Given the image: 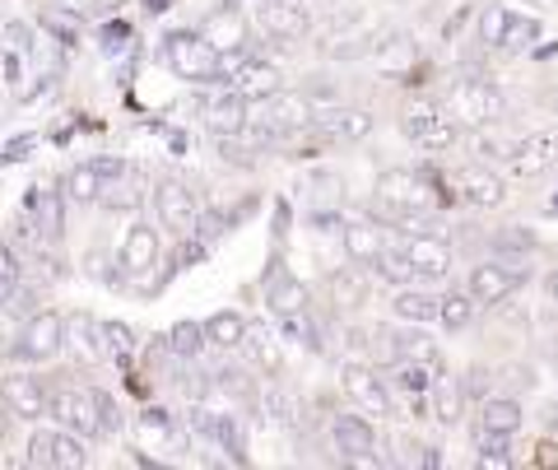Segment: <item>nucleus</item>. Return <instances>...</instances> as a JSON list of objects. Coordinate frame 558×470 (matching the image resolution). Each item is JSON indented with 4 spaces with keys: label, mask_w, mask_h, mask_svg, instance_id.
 <instances>
[{
    "label": "nucleus",
    "mask_w": 558,
    "mask_h": 470,
    "mask_svg": "<svg viewBox=\"0 0 558 470\" xmlns=\"http://www.w3.org/2000/svg\"><path fill=\"white\" fill-rule=\"evenodd\" d=\"M84 266H89V275H98L102 285H121V280H126V270H121V261H108L102 252H89V261H84Z\"/></svg>",
    "instance_id": "40"
},
{
    "label": "nucleus",
    "mask_w": 558,
    "mask_h": 470,
    "mask_svg": "<svg viewBox=\"0 0 558 470\" xmlns=\"http://www.w3.org/2000/svg\"><path fill=\"white\" fill-rule=\"evenodd\" d=\"M317 103L312 94H289L279 89L266 98V112H260V131L256 135H270V141H284V135H299L307 126H317Z\"/></svg>",
    "instance_id": "7"
},
{
    "label": "nucleus",
    "mask_w": 558,
    "mask_h": 470,
    "mask_svg": "<svg viewBox=\"0 0 558 470\" xmlns=\"http://www.w3.org/2000/svg\"><path fill=\"white\" fill-rule=\"evenodd\" d=\"M10 424H14V414H10V406H5V400H0V447L10 443Z\"/></svg>",
    "instance_id": "45"
},
{
    "label": "nucleus",
    "mask_w": 558,
    "mask_h": 470,
    "mask_svg": "<svg viewBox=\"0 0 558 470\" xmlns=\"http://www.w3.org/2000/svg\"><path fill=\"white\" fill-rule=\"evenodd\" d=\"M28 210H33V233L47 238V242H61V224H65V186H43L38 196L28 201Z\"/></svg>",
    "instance_id": "25"
},
{
    "label": "nucleus",
    "mask_w": 558,
    "mask_h": 470,
    "mask_svg": "<svg viewBox=\"0 0 558 470\" xmlns=\"http://www.w3.org/2000/svg\"><path fill=\"white\" fill-rule=\"evenodd\" d=\"M554 112H558V98H554Z\"/></svg>",
    "instance_id": "50"
},
{
    "label": "nucleus",
    "mask_w": 558,
    "mask_h": 470,
    "mask_svg": "<svg viewBox=\"0 0 558 470\" xmlns=\"http://www.w3.org/2000/svg\"><path fill=\"white\" fill-rule=\"evenodd\" d=\"M396 387L400 391H410V396H424V391H433V377H428V363H414V359H405V363H396Z\"/></svg>",
    "instance_id": "37"
},
{
    "label": "nucleus",
    "mask_w": 558,
    "mask_h": 470,
    "mask_svg": "<svg viewBox=\"0 0 558 470\" xmlns=\"http://www.w3.org/2000/svg\"><path fill=\"white\" fill-rule=\"evenodd\" d=\"M14 289H20V256L10 252V242H0V308L14 299Z\"/></svg>",
    "instance_id": "38"
},
{
    "label": "nucleus",
    "mask_w": 558,
    "mask_h": 470,
    "mask_svg": "<svg viewBox=\"0 0 558 470\" xmlns=\"http://www.w3.org/2000/svg\"><path fill=\"white\" fill-rule=\"evenodd\" d=\"M451 186H457L470 205H480V210H498V205L508 201V186H502V178L488 164H465L457 178H451Z\"/></svg>",
    "instance_id": "20"
},
{
    "label": "nucleus",
    "mask_w": 558,
    "mask_h": 470,
    "mask_svg": "<svg viewBox=\"0 0 558 470\" xmlns=\"http://www.w3.org/2000/svg\"><path fill=\"white\" fill-rule=\"evenodd\" d=\"M340 387L344 396L354 400V406L363 414H373V420H387V414H396V400H391V387L381 382L368 363H344V373H340Z\"/></svg>",
    "instance_id": "12"
},
{
    "label": "nucleus",
    "mask_w": 558,
    "mask_h": 470,
    "mask_svg": "<svg viewBox=\"0 0 558 470\" xmlns=\"http://www.w3.org/2000/svg\"><path fill=\"white\" fill-rule=\"evenodd\" d=\"M387 229H377L373 219H354V224H344V252H349V261L354 266H363V270H373L377 266V256L387 252Z\"/></svg>",
    "instance_id": "23"
},
{
    "label": "nucleus",
    "mask_w": 558,
    "mask_h": 470,
    "mask_svg": "<svg viewBox=\"0 0 558 470\" xmlns=\"http://www.w3.org/2000/svg\"><path fill=\"white\" fill-rule=\"evenodd\" d=\"M47 414H51V420H57L61 429L80 433V438H102L94 387H57V391H51V400H47Z\"/></svg>",
    "instance_id": "11"
},
{
    "label": "nucleus",
    "mask_w": 558,
    "mask_h": 470,
    "mask_svg": "<svg viewBox=\"0 0 558 470\" xmlns=\"http://www.w3.org/2000/svg\"><path fill=\"white\" fill-rule=\"evenodd\" d=\"M521 280H526V266L517 261H480L465 275V293L475 299V308H498L512 289H521Z\"/></svg>",
    "instance_id": "10"
},
{
    "label": "nucleus",
    "mask_w": 558,
    "mask_h": 470,
    "mask_svg": "<svg viewBox=\"0 0 558 470\" xmlns=\"http://www.w3.org/2000/svg\"><path fill=\"white\" fill-rule=\"evenodd\" d=\"M512 172L517 178H539L558 164V131H539V135H526L517 149H512Z\"/></svg>",
    "instance_id": "22"
},
{
    "label": "nucleus",
    "mask_w": 558,
    "mask_h": 470,
    "mask_svg": "<svg viewBox=\"0 0 558 470\" xmlns=\"http://www.w3.org/2000/svg\"><path fill=\"white\" fill-rule=\"evenodd\" d=\"M373 126H377V117L368 108H340V103H330V108L317 112V131L326 135V141H336V145L368 141Z\"/></svg>",
    "instance_id": "18"
},
{
    "label": "nucleus",
    "mask_w": 558,
    "mask_h": 470,
    "mask_svg": "<svg viewBox=\"0 0 558 470\" xmlns=\"http://www.w3.org/2000/svg\"><path fill=\"white\" fill-rule=\"evenodd\" d=\"M535 466H558V447L554 443H539L535 447Z\"/></svg>",
    "instance_id": "44"
},
{
    "label": "nucleus",
    "mask_w": 558,
    "mask_h": 470,
    "mask_svg": "<svg viewBox=\"0 0 558 470\" xmlns=\"http://www.w3.org/2000/svg\"><path fill=\"white\" fill-rule=\"evenodd\" d=\"M102 336H108V354H117V359H131V354H135V336H131V326H121V322H102Z\"/></svg>",
    "instance_id": "39"
},
{
    "label": "nucleus",
    "mask_w": 558,
    "mask_h": 470,
    "mask_svg": "<svg viewBox=\"0 0 558 470\" xmlns=\"http://www.w3.org/2000/svg\"><path fill=\"white\" fill-rule=\"evenodd\" d=\"M65 201H75V205H94V201H102V186H108V178L98 172V164L89 159V164H75L65 172Z\"/></svg>",
    "instance_id": "28"
},
{
    "label": "nucleus",
    "mask_w": 558,
    "mask_h": 470,
    "mask_svg": "<svg viewBox=\"0 0 558 470\" xmlns=\"http://www.w3.org/2000/svg\"><path fill=\"white\" fill-rule=\"evenodd\" d=\"M238 350L247 354L252 369H260L266 377H275L279 369H284V350H279V340L270 336V330H260V326H247V336H242Z\"/></svg>",
    "instance_id": "27"
},
{
    "label": "nucleus",
    "mask_w": 558,
    "mask_h": 470,
    "mask_svg": "<svg viewBox=\"0 0 558 470\" xmlns=\"http://www.w3.org/2000/svg\"><path fill=\"white\" fill-rule=\"evenodd\" d=\"M377 201L387 205L396 219H410L418 224L424 215H433L442 201H451V191H438L424 172H410V168H387L377 178Z\"/></svg>",
    "instance_id": "3"
},
{
    "label": "nucleus",
    "mask_w": 558,
    "mask_h": 470,
    "mask_svg": "<svg viewBox=\"0 0 558 470\" xmlns=\"http://www.w3.org/2000/svg\"><path fill=\"white\" fill-rule=\"evenodd\" d=\"M330 447H336L340 461H349V466H377V438L363 414H340V420L330 424Z\"/></svg>",
    "instance_id": "13"
},
{
    "label": "nucleus",
    "mask_w": 558,
    "mask_h": 470,
    "mask_svg": "<svg viewBox=\"0 0 558 470\" xmlns=\"http://www.w3.org/2000/svg\"><path fill=\"white\" fill-rule=\"evenodd\" d=\"M163 61L168 71L186 80V84H223L229 71H223V51L205 38V28H178L163 38Z\"/></svg>",
    "instance_id": "1"
},
{
    "label": "nucleus",
    "mask_w": 558,
    "mask_h": 470,
    "mask_svg": "<svg viewBox=\"0 0 558 470\" xmlns=\"http://www.w3.org/2000/svg\"><path fill=\"white\" fill-rule=\"evenodd\" d=\"M545 424H549V433H558V400H554V406L545 410Z\"/></svg>",
    "instance_id": "48"
},
{
    "label": "nucleus",
    "mask_w": 558,
    "mask_h": 470,
    "mask_svg": "<svg viewBox=\"0 0 558 470\" xmlns=\"http://www.w3.org/2000/svg\"><path fill=\"white\" fill-rule=\"evenodd\" d=\"M480 43L494 51H531L539 43V20L535 14H517L508 5H488L480 14Z\"/></svg>",
    "instance_id": "4"
},
{
    "label": "nucleus",
    "mask_w": 558,
    "mask_h": 470,
    "mask_svg": "<svg viewBox=\"0 0 558 470\" xmlns=\"http://www.w3.org/2000/svg\"><path fill=\"white\" fill-rule=\"evenodd\" d=\"M205 350V326L201 322H178L168 330V354L178 359H196Z\"/></svg>",
    "instance_id": "32"
},
{
    "label": "nucleus",
    "mask_w": 558,
    "mask_h": 470,
    "mask_svg": "<svg viewBox=\"0 0 558 470\" xmlns=\"http://www.w3.org/2000/svg\"><path fill=\"white\" fill-rule=\"evenodd\" d=\"M223 71H229V89H238L242 98H260L266 103L270 94H279L284 84H279V71L256 57H223Z\"/></svg>",
    "instance_id": "15"
},
{
    "label": "nucleus",
    "mask_w": 558,
    "mask_h": 470,
    "mask_svg": "<svg viewBox=\"0 0 558 470\" xmlns=\"http://www.w3.org/2000/svg\"><path fill=\"white\" fill-rule=\"evenodd\" d=\"M0 400L10 406L14 420H43L51 391L43 387V377H33V373H10V377H0Z\"/></svg>",
    "instance_id": "19"
},
{
    "label": "nucleus",
    "mask_w": 558,
    "mask_h": 470,
    "mask_svg": "<svg viewBox=\"0 0 558 470\" xmlns=\"http://www.w3.org/2000/svg\"><path fill=\"white\" fill-rule=\"evenodd\" d=\"M270 308L279 317H289V312H307V289L299 280H289V275H279L270 285Z\"/></svg>",
    "instance_id": "33"
},
{
    "label": "nucleus",
    "mask_w": 558,
    "mask_h": 470,
    "mask_svg": "<svg viewBox=\"0 0 558 470\" xmlns=\"http://www.w3.org/2000/svg\"><path fill=\"white\" fill-rule=\"evenodd\" d=\"M475 451H480V466H512L508 433H494V429H480L475 424Z\"/></svg>",
    "instance_id": "34"
},
{
    "label": "nucleus",
    "mask_w": 558,
    "mask_h": 470,
    "mask_svg": "<svg viewBox=\"0 0 558 470\" xmlns=\"http://www.w3.org/2000/svg\"><path fill=\"white\" fill-rule=\"evenodd\" d=\"M470 317H475V299L470 293H442V308H438V322L447 326V330H461V326H470Z\"/></svg>",
    "instance_id": "36"
},
{
    "label": "nucleus",
    "mask_w": 558,
    "mask_h": 470,
    "mask_svg": "<svg viewBox=\"0 0 558 470\" xmlns=\"http://www.w3.org/2000/svg\"><path fill=\"white\" fill-rule=\"evenodd\" d=\"M154 215H159V229H168L172 238H191L201 229V201L186 182H159L154 186Z\"/></svg>",
    "instance_id": "9"
},
{
    "label": "nucleus",
    "mask_w": 558,
    "mask_h": 470,
    "mask_svg": "<svg viewBox=\"0 0 558 470\" xmlns=\"http://www.w3.org/2000/svg\"><path fill=\"white\" fill-rule=\"evenodd\" d=\"M531 248H535L531 229H502V233H494V252H531Z\"/></svg>",
    "instance_id": "41"
},
{
    "label": "nucleus",
    "mask_w": 558,
    "mask_h": 470,
    "mask_svg": "<svg viewBox=\"0 0 558 470\" xmlns=\"http://www.w3.org/2000/svg\"><path fill=\"white\" fill-rule=\"evenodd\" d=\"M94 400H98V424H102V433H117L121 429V406H117L108 391H98V387H94Z\"/></svg>",
    "instance_id": "42"
},
{
    "label": "nucleus",
    "mask_w": 558,
    "mask_h": 470,
    "mask_svg": "<svg viewBox=\"0 0 558 470\" xmlns=\"http://www.w3.org/2000/svg\"><path fill=\"white\" fill-rule=\"evenodd\" d=\"M447 117L457 121L461 131H488V126H498L502 117H508V98L498 94V84L494 80H484V75H465L457 80L447 89Z\"/></svg>",
    "instance_id": "2"
},
{
    "label": "nucleus",
    "mask_w": 558,
    "mask_h": 470,
    "mask_svg": "<svg viewBox=\"0 0 558 470\" xmlns=\"http://www.w3.org/2000/svg\"><path fill=\"white\" fill-rule=\"evenodd\" d=\"M400 135L424 149H447L451 141H457V121L447 117L442 103L433 98H410L405 112H400Z\"/></svg>",
    "instance_id": "6"
},
{
    "label": "nucleus",
    "mask_w": 558,
    "mask_h": 470,
    "mask_svg": "<svg viewBox=\"0 0 558 470\" xmlns=\"http://www.w3.org/2000/svg\"><path fill=\"white\" fill-rule=\"evenodd\" d=\"M465 410V387L457 377H433V420L438 424H457Z\"/></svg>",
    "instance_id": "30"
},
{
    "label": "nucleus",
    "mask_w": 558,
    "mask_h": 470,
    "mask_svg": "<svg viewBox=\"0 0 558 470\" xmlns=\"http://www.w3.org/2000/svg\"><path fill=\"white\" fill-rule=\"evenodd\" d=\"M549 293H554V303H558V270L549 275Z\"/></svg>",
    "instance_id": "49"
},
{
    "label": "nucleus",
    "mask_w": 558,
    "mask_h": 470,
    "mask_svg": "<svg viewBox=\"0 0 558 470\" xmlns=\"http://www.w3.org/2000/svg\"><path fill=\"white\" fill-rule=\"evenodd\" d=\"M65 350V317L61 312H28V322L20 326V340L10 345V354L20 359V363H47V359H57Z\"/></svg>",
    "instance_id": "5"
},
{
    "label": "nucleus",
    "mask_w": 558,
    "mask_h": 470,
    "mask_svg": "<svg viewBox=\"0 0 558 470\" xmlns=\"http://www.w3.org/2000/svg\"><path fill=\"white\" fill-rule=\"evenodd\" d=\"M159 229H154L149 219H135L131 229H126V238H121V252H117V261H121V270L131 275V280H140V275H149L154 266H159Z\"/></svg>",
    "instance_id": "16"
},
{
    "label": "nucleus",
    "mask_w": 558,
    "mask_h": 470,
    "mask_svg": "<svg viewBox=\"0 0 558 470\" xmlns=\"http://www.w3.org/2000/svg\"><path fill=\"white\" fill-rule=\"evenodd\" d=\"M521 420H526V414H521V406L517 400H502V396H484V406H480V429H494V433H512L521 429Z\"/></svg>",
    "instance_id": "31"
},
{
    "label": "nucleus",
    "mask_w": 558,
    "mask_h": 470,
    "mask_svg": "<svg viewBox=\"0 0 558 470\" xmlns=\"http://www.w3.org/2000/svg\"><path fill=\"white\" fill-rule=\"evenodd\" d=\"M5 47L10 51H33V33H28V24H5Z\"/></svg>",
    "instance_id": "43"
},
{
    "label": "nucleus",
    "mask_w": 558,
    "mask_h": 470,
    "mask_svg": "<svg viewBox=\"0 0 558 470\" xmlns=\"http://www.w3.org/2000/svg\"><path fill=\"white\" fill-rule=\"evenodd\" d=\"M438 308H442V293H428V289H414V285H400L396 299H391V312L400 322H438Z\"/></svg>",
    "instance_id": "26"
},
{
    "label": "nucleus",
    "mask_w": 558,
    "mask_h": 470,
    "mask_svg": "<svg viewBox=\"0 0 558 470\" xmlns=\"http://www.w3.org/2000/svg\"><path fill=\"white\" fill-rule=\"evenodd\" d=\"M400 252H405V261L414 266L418 280H447L451 275V248L442 238H433V233H410V238H400Z\"/></svg>",
    "instance_id": "17"
},
{
    "label": "nucleus",
    "mask_w": 558,
    "mask_h": 470,
    "mask_svg": "<svg viewBox=\"0 0 558 470\" xmlns=\"http://www.w3.org/2000/svg\"><path fill=\"white\" fill-rule=\"evenodd\" d=\"M65 350L75 354V363H84V369L102 363V359H108V336H102V322H94L89 312L65 317Z\"/></svg>",
    "instance_id": "21"
},
{
    "label": "nucleus",
    "mask_w": 558,
    "mask_h": 470,
    "mask_svg": "<svg viewBox=\"0 0 558 470\" xmlns=\"http://www.w3.org/2000/svg\"><path fill=\"white\" fill-rule=\"evenodd\" d=\"M256 20L279 43H299L312 28V14H307L303 0H256Z\"/></svg>",
    "instance_id": "14"
},
{
    "label": "nucleus",
    "mask_w": 558,
    "mask_h": 470,
    "mask_svg": "<svg viewBox=\"0 0 558 470\" xmlns=\"http://www.w3.org/2000/svg\"><path fill=\"white\" fill-rule=\"evenodd\" d=\"M28 466L38 470H84L89 466V451H84V438L70 429H38L28 438Z\"/></svg>",
    "instance_id": "8"
},
{
    "label": "nucleus",
    "mask_w": 558,
    "mask_h": 470,
    "mask_svg": "<svg viewBox=\"0 0 558 470\" xmlns=\"http://www.w3.org/2000/svg\"><path fill=\"white\" fill-rule=\"evenodd\" d=\"M247 121H252V117H247V98H242L238 89H223V94L205 108V126L215 131L219 141H223V135H242V131H247Z\"/></svg>",
    "instance_id": "24"
},
{
    "label": "nucleus",
    "mask_w": 558,
    "mask_h": 470,
    "mask_svg": "<svg viewBox=\"0 0 558 470\" xmlns=\"http://www.w3.org/2000/svg\"><path fill=\"white\" fill-rule=\"evenodd\" d=\"M256 406H260V414H266L270 424H293V420H299V400H293L289 391H279V387L260 391Z\"/></svg>",
    "instance_id": "35"
},
{
    "label": "nucleus",
    "mask_w": 558,
    "mask_h": 470,
    "mask_svg": "<svg viewBox=\"0 0 558 470\" xmlns=\"http://www.w3.org/2000/svg\"><path fill=\"white\" fill-rule=\"evenodd\" d=\"M28 149H33V135H24V141H14V145L5 149V159H24Z\"/></svg>",
    "instance_id": "47"
},
{
    "label": "nucleus",
    "mask_w": 558,
    "mask_h": 470,
    "mask_svg": "<svg viewBox=\"0 0 558 470\" xmlns=\"http://www.w3.org/2000/svg\"><path fill=\"white\" fill-rule=\"evenodd\" d=\"M121 38H126V28L117 24V28H108V33H102V47H108V51H117V47H121Z\"/></svg>",
    "instance_id": "46"
},
{
    "label": "nucleus",
    "mask_w": 558,
    "mask_h": 470,
    "mask_svg": "<svg viewBox=\"0 0 558 470\" xmlns=\"http://www.w3.org/2000/svg\"><path fill=\"white\" fill-rule=\"evenodd\" d=\"M205 326V345L209 350H238L242 336H247V322H242V312H215Z\"/></svg>",
    "instance_id": "29"
}]
</instances>
